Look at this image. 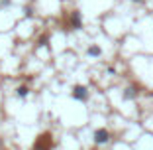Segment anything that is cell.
I'll list each match as a JSON object with an SVG mask.
<instances>
[{
    "label": "cell",
    "mask_w": 153,
    "mask_h": 150,
    "mask_svg": "<svg viewBox=\"0 0 153 150\" xmlns=\"http://www.w3.org/2000/svg\"><path fill=\"white\" fill-rule=\"evenodd\" d=\"M51 148H53V136H51V132H43L36 138L32 150H51Z\"/></svg>",
    "instance_id": "6da1fadb"
},
{
    "label": "cell",
    "mask_w": 153,
    "mask_h": 150,
    "mask_svg": "<svg viewBox=\"0 0 153 150\" xmlns=\"http://www.w3.org/2000/svg\"><path fill=\"white\" fill-rule=\"evenodd\" d=\"M73 99L86 101V99H88V89H86L85 85H75V87H73Z\"/></svg>",
    "instance_id": "7a4b0ae2"
},
{
    "label": "cell",
    "mask_w": 153,
    "mask_h": 150,
    "mask_svg": "<svg viewBox=\"0 0 153 150\" xmlns=\"http://www.w3.org/2000/svg\"><path fill=\"white\" fill-rule=\"evenodd\" d=\"M110 140V132L106 128H96L94 130V144H106Z\"/></svg>",
    "instance_id": "3957f363"
},
{
    "label": "cell",
    "mask_w": 153,
    "mask_h": 150,
    "mask_svg": "<svg viewBox=\"0 0 153 150\" xmlns=\"http://www.w3.org/2000/svg\"><path fill=\"white\" fill-rule=\"evenodd\" d=\"M137 95H140V87H135V85H130V87H126V91H124V99H126V101H131V99H135Z\"/></svg>",
    "instance_id": "277c9868"
},
{
    "label": "cell",
    "mask_w": 153,
    "mask_h": 150,
    "mask_svg": "<svg viewBox=\"0 0 153 150\" xmlns=\"http://www.w3.org/2000/svg\"><path fill=\"white\" fill-rule=\"evenodd\" d=\"M71 26L75 28V30H81L82 24H81V12L79 10H73L71 12Z\"/></svg>",
    "instance_id": "5b68a950"
},
{
    "label": "cell",
    "mask_w": 153,
    "mask_h": 150,
    "mask_svg": "<svg viewBox=\"0 0 153 150\" xmlns=\"http://www.w3.org/2000/svg\"><path fill=\"white\" fill-rule=\"evenodd\" d=\"M86 54H88V55H90V57H98V55H100V54H102V50H100V47H98V46H90V47H88V50H86Z\"/></svg>",
    "instance_id": "8992f818"
},
{
    "label": "cell",
    "mask_w": 153,
    "mask_h": 150,
    "mask_svg": "<svg viewBox=\"0 0 153 150\" xmlns=\"http://www.w3.org/2000/svg\"><path fill=\"white\" fill-rule=\"evenodd\" d=\"M27 93H30V89H27L26 85H22V87H18V89H16V95H18V97H22V99L27 95Z\"/></svg>",
    "instance_id": "52a82bcc"
},
{
    "label": "cell",
    "mask_w": 153,
    "mask_h": 150,
    "mask_svg": "<svg viewBox=\"0 0 153 150\" xmlns=\"http://www.w3.org/2000/svg\"><path fill=\"white\" fill-rule=\"evenodd\" d=\"M45 44H47V38L43 36V38H41V40H39V46H45Z\"/></svg>",
    "instance_id": "ba28073f"
},
{
    "label": "cell",
    "mask_w": 153,
    "mask_h": 150,
    "mask_svg": "<svg viewBox=\"0 0 153 150\" xmlns=\"http://www.w3.org/2000/svg\"><path fill=\"white\" fill-rule=\"evenodd\" d=\"M0 4H2V6H8V4H10V0H0Z\"/></svg>",
    "instance_id": "9c48e42d"
},
{
    "label": "cell",
    "mask_w": 153,
    "mask_h": 150,
    "mask_svg": "<svg viewBox=\"0 0 153 150\" xmlns=\"http://www.w3.org/2000/svg\"><path fill=\"white\" fill-rule=\"evenodd\" d=\"M134 2H143V0H134Z\"/></svg>",
    "instance_id": "30bf717a"
}]
</instances>
